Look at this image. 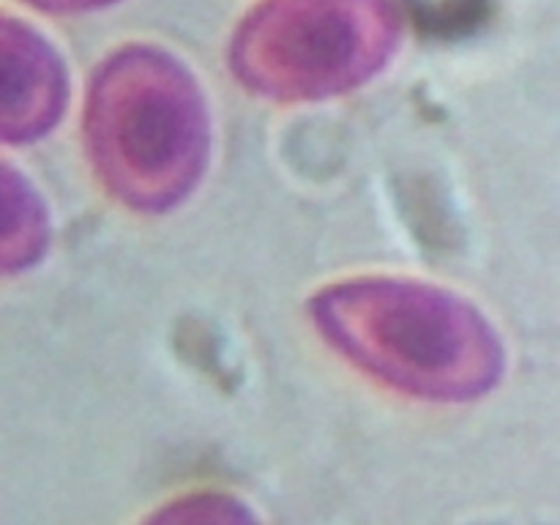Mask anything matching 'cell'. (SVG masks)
Segmentation results:
<instances>
[{
	"mask_svg": "<svg viewBox=\"0 0 560 525\" xmlns=\"http://www.w3.org/2000/svg\"><path fill=\"white\" fill-rule=\"evenodd\" d=\"M3 55V113L0 137L27 145L58 126L69 104V74L47 38L27 22L5 16L0 25Z\"/></svg>",
	"mask_w": 560,
	"mask_h": 525,
	"instance_id": "cell-4",
	"label": "cell"
},
{
	"mask_svg": "<svg viewBox=\"0 0 560 525\" xmlns=\"http://www.w3.org/2000/svg\"><path fill=\"white\" fill-rule=\"evenodd\" d=\"M104 189L137 213L191 197L211 162V113L189 66L156 44H124L96 66L82 113Z\"/></svg>",
	"mask_w": 560,
	"mask_h": 525,
	"instance_id": "cell-2",
	"label": "cell"
},
{
	"mask_svg": "<svg viewBox=\"0 0 560 525\" xmlns=\"http://www.w3.org/2000/svg\"><path fill=\"white\" fill-rule=\"evenodd\" d=\"M3 271H25L47 252V211L20 173L3 164Z\"/></svg>",
	"mask_w": 560,
	"mask_h": 525,
	"instance_id": "cell-5",
	"label": "cell"
},
{
	"mask_svg": "<svg viewBox=\"0 0 560 525\" xmlns=\"http://www.w3.org/2000/svg\"><path fill=\"white\" fill-rule=\"evenodd\" d=\"M402 42L394 0H260L230 42V71L271 102H326L381 74Z\"/></svg>",
	"mask_w": 560,
	"mask_h": 525,
	"instance_id": "cell-3",
	"label": "cell"
},
{
	"mask_svg": "<svg viewBox=\"0 0 560 525\" xmlns=\"http://www.w3.org/2000/svg\"><path fill=\"white\" fill-rule=\"evenodd\" d=\"M142 525H260V520L241 498L202 490L164 503Z\"/></svg>",
	"mask_w": 560,
	"mask_h": 525,
	"instance_id": "cell-6",
	"label": "cell"
},
{
	"mask_svg": "<svg viewBox=\"0 0 560 525\" xmlns=\"http://www.w3.org/2000/svg\"><path fill=\"white\" fill-rule=\"evenodd\" d=\"M334 353L392 392L424 402L487 397L506 372V350L476 304L405 277H353L306 304Z\"/></svg>",
	"mask_w": 560,
	"mask_h": 525,
	"instance_id": "cell-1",
	"label": "cell"
},
{
	"mask_svg": "<svg viewBox=\"0 0 560 525\" xmlns=\"http://www.w3.org/2000/svg\"><path fill=\"white\" fill-rule=\"evenodd\" d=\"M490 0H405L410 16L435 36H463L479 25Z\"/></svg>",
	"mask_w": 560,
	"mask_h": 525,
	"instance_id": "cell-7",
	"label": "cell"
},
{
	"mask_svg": "<svg viewBox=\"0 0 560 525\" xmlns=\"http://www.w3.org/2000/svg\"><path fill=\"white\" fill-rule=\"evenodd\" d=\"M25 3L47 14H85V11L107 9L118 0H25Z\"/></svg>",
	"mask_w": 560,
	"mask_h": 525,
	"instance_id": "cell-8",
	"label": "cell"
}]
</instances>
